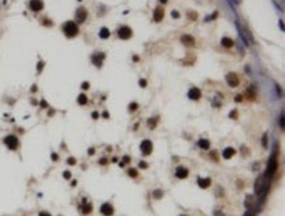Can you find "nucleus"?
I'll return each mask as SVG.
<instances>
[{"mask_svg": "<svg viewBox=\"0 0 285 216\" xmlns=\"http://www.w3.org/2000/svg\"><path fill=\"white\" fill-rule=\"evenodd\" d=\"M62 30L67 37H75L79 33V26L75 21H67V23L63 24Z\"/></svg>", "mask_w": 285, "mask_h": 216, "instance_id": "nucleus-1", "label": "nucleus"}, {"mask_svg": "<svg viewBox=\"0 0 285 216\" xmlns=\"http://www.w3.org/2000/svg\"><path fill=\"white\" fill-rule=\"evenodd\" d=\"M277 170V158H276V154H272V157L269 158L268 161V166H267V173H265V177L271 178L272 175L276 173Z\"/></svg>", "mask_w": 285, "mask_h": 216, "instance_id": "nucleus-2", "label": "nucleus"}, {"mask_svg": "<svg viewBox=\"0 0 285 216\" xmlns=\"http://www.w3.org/2000/svg\"><path fill=\"white\" fill-rule=\"evenodd\" d=\"M4 144L9 150H16L19 148V138L15 135H8L7 137H4Z\"/></svg>", "mask_w": 285, "mask_h": 216, "instance_id": "nucleus-3", "label": "nucleus"}, {"mask_svg": "<svg viewBox=\"0 0 285 216\" xmlns=\"http://www.w3.org/2000/svg\"><path fill=\"white\" fill-rule=\"evenodd\" d=\"M87 16H88V13H87V10L84 7H79L76 10V13H75V19H76V23L78 24H81L84 23L87 19Z\"/></svg>", "mask_w": 285, "mask_h": 216, "instance_id": "nucleus-4", "label": "nucleus"}, {"mask_svg": "<svg viewBox=\"0 0 285 216\" xmlns=\"http://www.w3.org/2000/svg\"><path fill=\"white\" fill-rule=\"evenodd\" d=\"M117 34L121 40H129L133 36V30L130 29L129 26H121V28L118 29Z\"/></svg>", "mask_w": 285, "mask_h": 216, "instance_id": "nucleus-5", "label": "nucleus"}, {"mask_svg": "<svg viewBox=\"0 0 285 216\" xmlns=\"http://www.w3.org/2000/svg\"><path fill=\"white\" fill-rule=\"evenodd\" d=\"M141 152L143 156L151 154V152H153V142H151L150 140H143V141L141 142Z\"/></svg>", "mask_w": 285, "mask_h": 216, "instance_id": "nucleus-6", "label": "nucleus"}, {"mask_svg": "<svg viewBox=\"0 0 285 216\" xmlns=\"http://www.w3.org/2000/svg\"><path fill=\"white\" fill-rule=\"evenodd\" d=\"M226 82H227V84H229L230 87H236L239 84V78H238V75L235 74V72H229V74L226 75Z\"/></svg>", "mask_w": 285, "mask_h": 216, "instance_id": "nucleus-7", "label": "nucleus"}, {"mask_svg": "<svg viewBox=\"0 0 285 216\" xmlns=\"http://www.w3.org/2000/svg\"><path fill=\"white\" fill-rule=\"evenodd\" d=\"M29 7L33 12H39L44 10V1L42 0H30Z\"/></svg>", "mask_w": 285, "mask_h": 216, "instance_id": "nucleus-8", "label": "nucleus"}, {"mask_svg": "<svg viewBox=\"0 0 285 216\" xmlns=\"http://www.w3.org/2000/svg\"><path fill=\"white\" fill-rule=\"evenodd\" d=\"M104 58H105V54H104V53H96V54H93L91 59H92V63H93L95 66H97V67H101Z\"/></svg>", "mask_w": 285, "mask_h": 216, "instance_id": "nucleus-9", "label": "nucleus"}, {"mask_svg": "<svg viewBox=\"0 0 285 216\" xmlns=\"http://www.w3.org/2000/svg\"><path fill=\"white\" fill-rule=\"evenodd\" d=\"M153 17H154L155 23H160V21L163 20V17H164V10H163L162 7H156L155 10H154Z\"/></svg>", "mask_w": 285, "mask_h": 216, "instance_id": "nucleus-10", "label": "nucleus"}, {"mask_svg": "<svg viewBox=\"0 0 285 216\" xmlns=\"http://www.w3.org/2000/svg\"><path fill=\"white\" fill-rule=\"evenodd\" d=\"M100 212H101L104 216H112L114 212L113 207L111 206V203H104L101 207H100Z\"/></svg>", "mask_w": 285, "mask_h": 216, "instance_id": "nucleus-11", "label": "nucleus"}, {"mask_svg": "<svg viewBox=\"0 0 285 216\" xmlns=\"http://www.w3.org/2000/svg\"><path fill=\"white\" fill-rule=\"evenodd\" d=\"M80 211L83 215H88L92 212V203L87 202L86 199H83V203L80 204Z\"/></svg>", "mask_w": 285, "mask_h": 216, "instance_id": "nucleus-12", "label": "nucleus"}, {"mask_svg": "<svg viewBox=\"0 0 285 216\" xmlns=\"http://www.w3.org/2000/svg\"><path fill=\"white\" fill-rule=\"evenodd\" d=\"M188 98L190 100H198L201 98V91L197 89V87H192V89L188 91Z\"/></svg>", "mask_w": 285, "mask_h": 216, "instance_id": "nucleus-13", "label": "nucleus"}, {"mask_svg": "<svg viewBox=\"0 0 285 216\" xmlns=\"http://www.w3.org/2000/svg\"><path fill=\"white\" fill-rule=\"evenodd\" d=\"M180 41L183 42V44L185 45V46H195V44H196L195 38H193L190 34H184V36H181Z\"/></svg>", "mask_w": 285, "mask_h": 216, "instance_id": "nucleus-14", "label": "nucleus"}, {"mask_svg": "<svg viewBox=\"0 0 285 216\" xmlns=\"http://www.w3.org/2000/svg\"><path fill=\"white\" fill-rule=\"evenodd\" d=\"M188 174H189V173H188V169L184 167V166H179L176 169V171H175V175H176V178H179V179L187 178Z\"/></svg>", "mask_w": 285, "mask_h": 216, "instance_id": "nucleus-15", "label": "nucleus"}, {"mask_svg": "<svg viewBox=\"0 0 285 216\" xmlns=\"http://www.w3.org/2000/svg\"><path fill=\"white\" fill-rule=\"evenodd\" d=\"M235 153H236V150H235L234 148H225V149H223L222 156H223V158H225V160H230V158L234 157Z\"/></svg>", "mask_w": 285, "mask_h": 216, "instance_id": "nucleus-16", "label": "nucleus"}, {"mask_svg": "<svg viewBox=\"0 0 285 216\" xmlns=\"http://www.w3.org/2000/svg\"><path fill=\"white\" fill-rule=\"evenodd\" d=\"M198 186L201 188H208L212 185V179L210 178H198Z\"/></svg>", "mask_w": 285, "mask_h": 216, "instance_id": "nucleus-17", "label": "nucleus"}, {"mask_svg": "<svg viewBox=\"0 0 285 216\" xmlns=\"http://www.w3.org/2000/svg\"><path fill=\"white\" fill-rule=\"evenodd\" d=\"M221 45H222L223 48H231L233 45H234V41L229 37H223L222 40H221Z\"/></svg>", "mask_w": 285, "mask_h": 216, "instance_id": "nucleus-18", "label": "nucleus"}, {"mask_svg": "<svg viewBox=\"0 0 285 216\" xmlns=\"http://www.w3.org/2000/svg\"><path fill=\"white\" fill-rule=\"evenodd\" d=\"M198 146L201 149H204V150H208V149L210 148V142H209V140L201 138V140H198Z\"/></svg>", "mask_w": 285, "mask_h": 216, "instance_id": "nucleus-19", "label": "nucleus"}, {"mask_svg": "<svg viewBox=\"0 0 285 216\" xmlns=\"http://www.w3.org/2000/svg\"><path fill=\"white\" fill-rule=\"evenodd\" d=\"M109 34H111V32H109V29L108 28H101L100 29V32H99V36H100V38H108L109 37Z\"/></svg>", "mask_w": 285, "mask_h": 216, "instance_id": "nucleus-20", "label": "nucleus"}, {"mask_svg": "<svg viewBox=\"0 0 285 216\" xmlns=\"http://www.w3.org/2000/svg\"><path fill=\"white\" fill-rule=\"evenodd\" d=\"M78 103L80 105H86L87 103H88V98H87V95H84V94H80V95L78 96Z\"/></svg>", "mask_w": 285, "mask_h": 216, "instance_id": "nucleus-21", "label": "nucleus"}, {"mask_svg": "<svg viewBox=\"0 0 285 216\" xmlns=\"http://www.w3.org/2000/svg\"><path fill=\"white\" fill-rule=\"evenodd\" d=\"M247 96L250 99H255L256 94H255V87H254V86H251V87H248V89H247Z\"/></svg>", "mask_w": 285, "mask_h": 216, "instance_id": "nucleus-22", "label": "nucleus"}, {"mask_svg": "<svg viewBox=\"0 0 285 216\" xmlns=\"http://www.w3.org/2000/svg\"><path fill=\"white\" fill-rule=\"evenodd\" d=\"M156 123H158V119L154 117V120H153V117H151V119H148L147 125H148V128H150V129H154V128L156 127Z\"/></svg>", "mask_w": 285, "mask_h": 216, "instance_id": "nucleus-23", "label": "nucleus"}, {"mask_svg": "<svg viewBox=\"0 0 285 216\" xmlns=\"http://www.w3.org/2000/svg\"><path fill=\"white\" fill-rule=\"evenodd\" d=\"M153 196L155 198V199H160V198L163 196V191H162V190H156V191H154V193H153Z\"/></svg>", "mask_w": 285, "mask_h": 216, "instance_id": "nucleus-24", "label": "nucleus"}, {"mask_svg": "<svg viewBox=\"0 0 285 216\" xmlns=\"http://www.w3.org/2000/svg\"><path fill=\"white\" fill-rule=\"evenodd\" d=\"M128 174L130 175V177L135 178V177L138 175V173H137V170H135V169H129V170H128Z\"/></svg>", "mask_w": 285, "mask_h": 216, "instance_id": "nucleus-25", "label": "nucleus"}, {"mask_svg": "<svg viewBox=\"0 0 285 216\" xmlns=\"http://www.w3.org/2000/svg\"><path fill=\"white\" fill-rule=\"evenodd\" d=\"M188 17H189L190 20H196L197 19V13H196V12H193V11H189V12H188Z\"/></svg>", "mask_w": 285, "mask_h": 216, "instance_id": "nucleus-26", "label": "nucleus"}, {"mask_svg": "<svg viewBox=\"0 0 285 216\" xmlns=\"http://www.w3.org/2000/svg\"><path fill=\"white\" fill-rule=\"evenodd\" d=\"M137 108H138V103H132V104L129 105V109H130V111H135Z\"/></svg>", "mask_w": 285, "mask_h": 216, "instance_id": "nucleus-27", "label": "nucleus"}, {"mask_svg": "<svg viewBox=\"0 0 285 216\" xmlns=\"http://www.w3.org/2000/svg\"><path fill=\"white\" fill-rule=\"evenodd\" d=\"M128 162H130V157H129V156H125V157H124V162H121L120 165H121V166H124L125 163H128Z\"/></svg>", "mask_w": 285, "mask_h": 216, "instance_id": "nucleus-28", "label": "nucleus"}, {"mask_svg": "<svg viewBox=\"0 0 285 216\" xmlns=\"http://www.w3.org/2000/svg\"><path fill=\"white\" fill-rule=\"evenodd\" d=\"M171 16L174 17V19H179V17H180V15H179L177 11H172V12H171Z\"/></svg>", "mask_w": 285, "mask_h": 216, "instance_id": "nucleus-29", "label": "nucleus"}, {"mask_svg": "<svg viewBox=\"0 0 285 216\" xmlns=\"http://www.w3.org/2000/svg\"><path fill=\"white\" fill-rule=\"evenodd\" d=\"M210 157L213 158L214 161H218V154H217V152H212V153H210Z\"/></svg>", "mask_w": 285, "mask_h": 216, "instance_id": "nucleus-30", "label": "nucleus"}, {"mask_svg": "<svg viewBox=\"0 0 285 216\" xmlns=\"http://www.w3.org/2000/svg\"><path fill=\"white\" fill-rule=\"evenodd\" d=\"M67 163H70V165H75V163H76V160H75V158H68V160H67Z\"/></svg>", "mask_w": 285, "mask_h": 216, "instance_id": "nucleus-31", "label": "nucleus"}, {"mask_svg": "<svg viewBox=\"0 0 285 216\" xmlns=\"http://www.w3.org/2000/svg\"><path fill=\"white\" fill-rule=\"evenodd\" d=\"M280 128L284 129V115L283 113H281V116H280Z\"/></svg>", "mask_w": 285, "mask_h": 216, "instance_id": "nucleus-32", "label": "nucleus"}, {"mask_svg": "<svg viewBox=\"0 0 285 216\" xmlns=\"http://www.w3.org/2000/svg\"><path fill=\"white\" fill-rule=\"evenodd\" d=\"M81 89H83V90H88L89 89V83H88V82H84V83L81 84Z\"/></svg>", "mask_w": 285, "mask_h": 216, "instance_id": "nucleus-33", "label": "nucleus"}, {"mask_svg": "<svg viewBox=\"0 0 285 216\" xmlns=\"http://www.w3.org/2000/svg\"><path fill=\"white\" fill-rule=\"evenodd\" d=\"M146 84H147V82L145 81V79H141V81H139V86L141 87H146Z\"/></svg>", "mask_w": 285, "mask_h": 216, "instance_id": "nucleus-34", "label": "nucleus"}, {"mask_svg": "<svg viewBox=\"0 0 285 216\" xmlns=\"http://www.w3.org/2000/svg\"><path fill=\"white\" fill-rule=\"evenodd\" d=\"M236 116H238V112H236V109H234V111H233L231 113H230V117L234 119V117H236Z\"/></svg>", "mask_w": 285, "mask_h": 216, "instance_id": "nucleus-35", "label": "nucleus"}, {"mask_svg": "<svg viewBox=\"0 0 285 216\" xmlns=\"http://www.w3.org/2000/svg\"><path fill=\"white\" fill-rule=\"evenodd\" d=\"M63 177H65L66 179H70V177H71V173H70V171H65V173H63Z\"/></svg>", "mask_w": 285, "mask_h": 216, "instance_id": "nucleus-36", "label": "nucleus"}, {"mask_svg": "<svg viewBox=\"0 0 285 216\" xmlns=\"http://www.w3.org/2000/svg\"><path fill=\"white\" fill-rule=\"evenodd\" d=\"M139 167H142V169H146V167H147V163H146V162H141V163H139Z\"/></svg>", "mask_w": 285, "mask_h": 216, "instance_id": "nucleus-37", "label": "nucleus"}, {"mask_svg": "<svg viewBox=\"0 0 285 216\" xmlns=\"http://www.w3.org/2000/svg\"><path fill=\"white\" fill-rule=\"evenodd\" d=\"M263 146H267V135H264V137H263Z\"/></svg>", "mask_w": 285, "mask_h": 216, "instance_id": "nucleus-38", "label": "nucleus"}, {"mask_svg": "<svg viewBox=\"0 0 285 216\" xmlns=\"http://www.w3.org/2000/svg\"><path fill=\"white\" fill-rule=\"evenodd\" d=\"M42 67H44V62H39V63H38V72L42 70Z\"/></svg>", "mask_w": 285, "mask_h": 216, "instance_id": "nucleus-39", "label": "nucleus"}, {"mask_svg": "<svg viewBox=\"0 0 285 216\" xmlns=\"http://www.w3.org/2000/svg\"><path fill=\"white\" fill-rule=\"evenodd\" d=\"M38 216H51V215L49 214V212H41Z\"/></svg>", "mask_w": 285, "mask_h": 216, "instance_id": "nucleus-40", "label": "nucleus"}, {"mask_svg": "<svg viewBox=\"0 0 285 216\" xmlns=\"http://www.w3.org/2000/svg\"><path fill=\"white\" fill-rule=\"evenodd\" d=\"M235 102H242V96H241V95H236V96H235Z\"/></svg>", "mask_w": 285, "mask_h": 216, "instance_id": "nucleus-41", "label": "nucleus"}, {"mask_svg": "<svg viewBox=\"0 0 285 216\" xmlns=\"http://www.w3.org/2000/svg\"><path fill=\"white\" fill-rule=\"evenodd\" d=\"M107 161H108V160H105V158H103V160H100V163H101V165H105V163H107Z\"/></svg>", "mask_w": 285, "mask_h": 216, "instance_id": "nucleus-42", "label": "nucleus"}, {"mask_svg": "<svg viewBox=\"0 0 285 216\" xmlns=\"http://www.w3.org/2000/svg\"><path fill=\"white\" fill-rule=\"evenodd\" d=\"M92 117H93V119H97V117H99V113H97V112H93V113H92Z\"/></svg>", "mask_w": 285, "mask_h": 216, "instance_id": "nucleus-43", "label": "nucleus"}, {"mask_svg": "<svg viewBox=\"0 0 285 216\" xmlns=\"http://www.w3.org/2000/svg\"><path fill=\"white\" fill-rule=\"evenodd\" d=\"M41 105H42V107H47V103L45 102V100H42V102H41Z\"/></svg>", "mask_w": 285, "mask_h": 216, "instance_id": "nucleus-44", "label": "nucleus"}, {"mask_svg": "<svg viewBox=\"0 0 285 216\" xmlns=\"http://www.w3.org/2000/svg\"><path fill=\"white\" fill-rule=\"evenodd\" d=\"M51 158H53V160H58V156H57L55 153H53V156H51Z\"/></svg>", "mask_w": 285, "mask_h": 216, "instance_id": "nucleus-45", "label": "nucleus"}, {"mask_svg": "<svg viewBox=\"0 0 285 216\" xmlns=\"http://www.w3.org/2000/svg\"><path fill=\"white\" fill-rule=\"evenodd\" d=\"M214 215H216V216H223V215H222V212H220V211H218V212H216V214H214Z\"/></svg>", "mask_w": 285, "mask_h": 216, "instance_id": "nucleus-46", "label": "nucleus"}, {"mask_svg": "<svg viewBox=\"0 0 285 216\" xmlns=\"http://www.w3.org/2000/svg\"><path fill=\"white\" fill-rule=\"evenodd\" d=\"M93 153H95V150H93V149H89V150H88V154H93Z\"/></svg>", "mask_w": 285, "mask_h": 216, "instance_id": "nucleus-47", "label": "nucleus"}, {"mask_svg": "<svg viewBox=\"0 0 285 216\" xmlns=\"http://www.w3.org/2000/svg\"><path fill=\"white\" fill-rule=\"evenodd\" d=\"M159 1H160V3H163V4H166V3H167L168 0H159Z\"/></svg>", "mask_w": 285, "mask_h": 216, "instance_id": "nucleus-48", "label": "nucleus"}, {"mask_svg": "<svg viewBox=\"0 0 285 216\" xmlns=\"http://www.w3.org/2000/svg\"><path fill=\"white\" fill-rule=\"evenodd\" d=\"M180 216H184V215H180Z\"/></svg>", "mask_w": 285, "mask_h": 216, "instance_id": "nucleus-49", "label": "nucleus"}]
</instances>
